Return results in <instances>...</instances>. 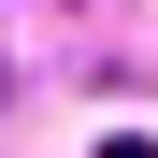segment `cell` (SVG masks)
Segmentation results:
<instances>
[]
</instances>
